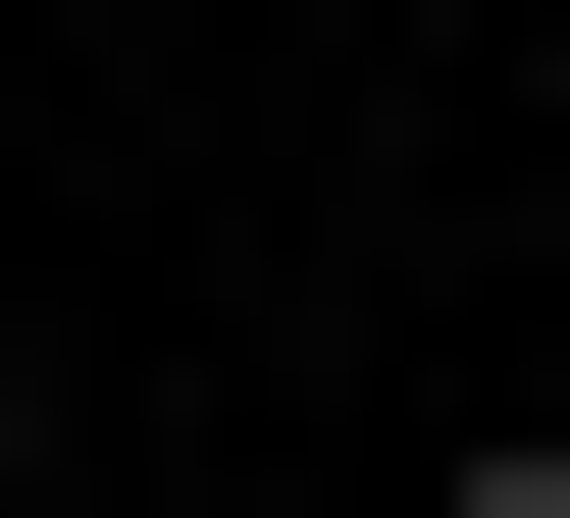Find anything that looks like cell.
Masks as SVG:
<instances>
[{
	"mask_svg": "<svg viewBox=\"0 0 570 518\" xmlns=\"http://www.w3.org/2000/svg\"><path fill=\"white\" fill-rule=\"evenodd\" d=\"M363 518H570V414H466V467H363Z\"/></svg>",
	"mask_w": 570,
	"mask_h": 518,
	"instance_id": "1",
	"label": "cell"
}]
</instances>
